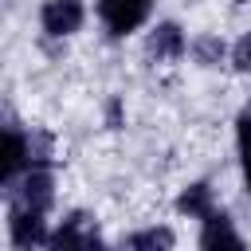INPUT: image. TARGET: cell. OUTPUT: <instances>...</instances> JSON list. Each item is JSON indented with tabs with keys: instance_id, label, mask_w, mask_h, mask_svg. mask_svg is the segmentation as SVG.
Segmentation results:
<instances>
[{
	"instance_id": "11",
	"label": "cell",
	"mask_w": 251,
	"mask_h": 251,
	"mask_svg": "<svg viewBox=\"0 0 251 251\" xmlns=\"http://www.w3.org/2000/svg\"><path fill=\"white\" fill-rule=\"evenodd\" d=\"M192 55H196L200 67H216V63L224 59V39H220V35H200V39L192 43Z\"/></svg>"
},
{
	"instance_id": "4",
	"label": "cell",
	"mask_w": 251,
	"mask_h": 251,
	"mask_svg": "<svg viewBox=\"0 0 251 251\" xmlns=\"http://www.w3.org/2000/svg\"><path fill=\"white\" fill-rule=\"evenodd\" d=\"M39 20H43L47 35H71L82 24V0H47Z\"/></svg>"
},
{
	"instance_id": "8",
	"label": "cell",
	"mask_w": 251,
	"mask_h": 251,
	"mask_svg": "<svg viewBox=\"0 0 251 251\" xmlns=\"http://www.w3.org/2000/svg\"><path fill=\"white\" fill-rule=\"evenodd\" d=\"M180 51H184V39H180V27L176 24H161L149 35V55L153 59H176Z\"/></svg>"
},
{
	"instance_id": "3",
	"label": "cell",
	"mask_w": 251,
	"mask_h": 251,
	"mask_svg": "<svg viewBox=\"0 0 251 251\" xmlns=\"http://www.w3.org/2000/svg\"><path fill=\"white\" fill-rule=\"evenodd\" d=\"M98 12H102V20L114 35H126L149 16V0H102Z\"/></svg>"
},
{
	"instance_id": "9",
	"label": "cell",
	"mask_w": 251,
	"mask_h": 251,
	"mask_svg": "<svg viewBox=\"0 0 251 251\" xmlns=\"http://www.w3.org/2000/svg\"><path fill=\"white\" fill-rule=\"evenodd\" d=\"M176 208L184 212V216H212V188L208 184H192V188H184L180 192V200H176Z\"/></svg>"
},
{
	"instance_id": "2",
	"label": "cell",
	"mask_w": 251,
	"mask_h": 251,
	"mask_svg": "<svg viewBox=\"0 0 251 251\" xmlns=\"http://www.w3.org/2000/svg\"><path fill=\"white\" fill-rule=\"evenodd\" d=\"M8 231H12V243L20 251H31L47 239V227H43V212H31V208H20L12 204L8 212Z\"/></svg>"
},
{
	"instance_id": "14",
	"label": "cell",
	"mask_w": 251,
	"mask_h": 251,
	"mask_svg": "<svg viewBox=\"0 0 251 251\" xmlns=\"http://www.w3.org/2000/svg\"><path fill=\"white\" fill-rule=\"evenodd\" d=\"M231 63H235V71H251V35H243V39L235 43Z\"/></svg>"
},
{
	"instance_id": "12",
	"label": "cell",
	"mask_w": 251,
	"mask_h": 251,
	"mask_svg": "<svg viewBox=\"0 0 251 251\" xmlns=\"http://www.w3.org/2000/svg\"><path fill=\"white\" fill-rule=\"evenodd\" d=\"M239 153H243V173H247V184H251V110L239 118Z\"/></svg>"
},
{
	"instance_id": "10",
	"label": "cell",
	"mask_w": 251,
	"mask_h": 251,
	"mask_svg": "<svg viewBox=\"0 0 251 251\" xmlns=\"http://www.w3.org/2000/svg\"><path fill=\"white\" fill-rule=\"evenodd\" d=\"M129 251H173V231H169V227L137 231V235L129 239Z\"/></svg>"
},
{
	"instance_id": "6",
	"label": "cell",
	"mask_w": 251,
	"mask_h": 251,
	"mask_svg": "<svg viewBox=\"0 0 251 251\" xmlns=\"http://www.w3.org/2000/svg\"><path fill=\"white\" fill-rule=\"evenodd\" d=\"M55 188V180H51V173L47 169H31L27 176H24V184H20V192H16V204L20 208H31V212H47V204H51V192Z\"/></svg>"
},
{
	"instance_id": "1",
	"label": "cell",
	"mask_w": 251,
	"mask_h": 251,
	"mask_svg": "<svg viewBox=\"0 0 251 251\" xmlns=\"http://www.w3.org/2000/svg\"><path fill=\"white\" fill-rule=\"evenodd\" d=\"M47 251H106L94 224L86 216H71L51 239H47Z\"/></svg>"
},
{
	"instance_id": "7",
	"label": "cell",
	"mask_w": 251,
	"mask_h": 251,
	"mask_svg": "<svg viewBox=\"0 0 251 251\" xmlns=\"http://www.w3.org/2000/svg\"><path fill=\"white\" fill-rule=\"evenodd\" d=\"M24 161H31V157H27V137H24V133H16V129H8V133H4V161H0V180L8 184Z\"/></svg>"
},
{
	"instance_id": "5",
	"label": "cell",
	"mask_w": 251,
	"mask_h": 251,
	"mask_svg": "<svg viewBox=\"0 0 251 251\" xmlns=\"http://www.w3.org/2000/svg\"><path fill=\"white\" fill-rule=\"evenodd\" d=\"M200 251H247V247H243V239L235 235L231 220H227L224 212H212V216H204Z\"/></svg>"
},
{
	"instance_id": "13",
	"label": "cell",
	"mask_w": 251,
	"mask_h": 251,
	"mask_svg": "<svg viewBox=\"0 0 251 251\" xmlns=\"http://www.w3.org/2000/svg\"><path fill=\"white\" fill-rule=\"evenodd\" d=\"M47 153H51V137L47 133H31L27 137V157L31 161H47Z\"/></svg>"
}]
</instances>
